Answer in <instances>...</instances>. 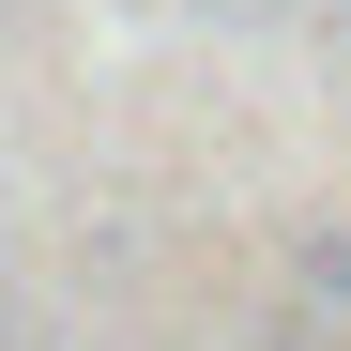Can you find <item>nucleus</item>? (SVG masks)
<instances>
[]
</instances>
